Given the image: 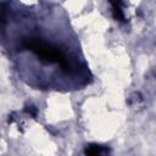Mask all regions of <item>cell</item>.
<instances>
[{
    "label": "cell",
    "mask_w": 156,
    "mask_h": 156,
    "mask_svg": "<svg viewBox=\"0 0 156 156\" xmlns=\"http://www.w3.org/2000/svg\"><path fill=\"white\" fill-rule=\"evenodd\" d=\"M24 111H26L27 113L32 115L33 117H35V116H37V107H35V106H33V105H27V106H26V108H24Z\"/></svg>",
    "instance_id": "cell-4"
},
{
    "label": "cell",
    "mask_w": 156,
    "mask_h": 156,
    "mask_svg": "<svg viewBox=\"0 0 156 156\" xmlns=\"http://www.w3.org/2000/svg\"><path fill=\"white\" fill-rule=\"evenodd\" d=\"M105 151H106L105 147L96 144H90L85 149V156H104Z\"/></svg>",
    "instance_id": "cell-2"
},
{
    "label": "cell",
    "mask_w": 156,
    "mask_h": 156,
    "mask_svg": "<svg viewBox=\"0 0 156 156\" xmlns=\"http://www.w3.org/2000/svg\"><path fill=\"white\" fill-rule=\"evenodd\" d=\"M23 46L33 51L43 62H46V63L58 62L61 65L66 60V56L61 52V50H58L56 46L48 44L40 39H35V38L24 39Z\"/></svg>",
    "instance_id": "cell-1"
},
{
    "label": "cell",
    "mask_w": 156,
    "mask_h": 156,
    "mask_svg": "<svg viewBox=\"0 0 156 156\" xmlns=\"http://www.w3.org/2000/svg\"><path fill=\"white\" fill-rule=\"evenodd\" d=\"M111 5H112V16H113V18L117 20V21H124L123 11H122V9L119 7L121 2H119V1H117V2L111 1Z\"/></svg>",
    "instance_id": "cell-3"
}]
</instances>
